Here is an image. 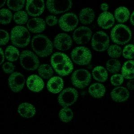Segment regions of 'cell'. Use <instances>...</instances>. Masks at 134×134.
<instances>
[{"label": "cell", "instance_id": "1", "mask_svg": "<svg viewBox=\"0 0 134 134\" xmlns=\"http://www.w3.org/2000/svg\"><path fill=\"white\" fill-rule=\"evenodd\" d=\"M31 45L33 50L41 57L50 55L53 50V45L51 41L47 36L39 35L32 40Z\"/></svg>", "mask_w": 134, "mask_h": 134}, {"label": "cell", "instance_id": "2", "mask_svg": "<svg viewBox=\"0 0 134 134\" xmlns=\"http://www.w3.org/2000/svg\"><path fill=\"white\" fill-rule=\"evenodd\" d=\"M10 40L13 45L19 48H24L29 43L31 35L25 27L18 26L11 30Z\"/></svg>", "mask_w": 134, "mask_h": 134}, {"label": "cell", "instance_id": "3", "mask_svg": "<svg viewBox=\"0 0 134 134\" xmlns=\"http://www.w3.org/2000/svg\"><path fill=\"white\" fill-rule=\"evenodd\" d=\"M131 31L127 26L124 24H118L113 29L111 37L116 44L123 45L127 44L131 38Z\"/></svg>", "mask_w": 134, "mask_h": 134}, {"label": "cell", "instance_id": "4", "mask_svg": "<svg viewBox=\"0 0 134 134\" xmlns=\"http://www.w3.org/2000/svg\"><path fill=\"white\" fill-rule=\"evenodd\" d=\"M72 60L76 64L80 66L89 64L92 59V55L88 48L83 46L74 48L71 53Z\"/></svg>", "mask_w": 134, "mask_h": 134}, {"label": "cell", "instance_id": "5", "mask_svg": "<svg viewBox=\"0 0 134 134\" xmlns=\"http://www.w3.org/2000/svg\"><path fill=\"white\" fill-rule=\"evenodd\" d=\"M92 76L90 72L81 69L75 70L72 75L71 82L74 86L79 88L87 87L90 83Z\"/></svg>", "mask_w": 134, "mask_h": 134}, {"label": "cell", "instance_id": "6", "mask_svg": "<svg viewBox=\"0 0 134 134\" xmlns=\"http://www.w3.org/2000/svg\"><path fill=\"white\" fill-rule=\"evenodd\" d=\"M20 63L24 68L28 70H36L40 65L37 57L29 50L22 52L20 57Z\"/></svg>", "mask_w": 134, "mask_h": 134}, {"label": "cell", "instance_id": "7", "mask_svg": "<svg viewBox=\"0 0 134 134\" xmlns=\"http://www.w3.org/2000/svg\"><path fill=\"white\" fill-rule=\"evenodd\" d=\"M47 9L52 13L59 14L68 11L72 5L71 1L49 0L46 3Z\"/></svg>", "mask_w": 134, "mask_h": 134}, {"label": "cell", "instance_id": "8", "mask_svg": "<svg viewBox=\"0 0 134 134\" xmlns=\"http://www.w3.org/2000/svg\"><path fill=\"white\" fill-rule=\"evenodd\" d=\"M109 44V36L102 31L94 34L92 40V48L97 51H104L107 49Z\"/></svg>", "mask_w": 134, "mask_h": 134}, {"label": "cell", "instance_id": "9", "mask_svg": "<svg viewBox=\"0 0 134 134\" xmlns=\"http://www.w3.org/2000/svg\"><path fill=\"white\" fill-rule=\"evenodd\" d=\"M79 94L74 88L68 87L61 92L58 97V103L63 107H67L74 104L78 99Z\"/></svg>", "mask_w": 134, "mask_h": 134}, {"label": "cell", "instance_id": "10", "mask_svg": "<svg viewBox=\"0 0 134 134\" xmlns=\"http://www.w3.org/2000/svg\"><path fill=\"white\" fill-rule=\"evenodd\" d=\"M79 23L78 18L72 13H69L61 16L58 21L60 27L64 31L73 30Z\"/></svg>", "mask_w": 134, "mask_h": 134}, {"label": "cell", "instance_id": "11", "mask_svg": "<svg viewBox=\"0 0 134 134\" xmlns=\"http://www.w3.org/2000/svg\"><path fill=\"white\" fill-rule=\"evenodd\" d=\"M92 31L87 27L82 26L75 30L73 35L74 40L78 44H86L89 42Z\"/></svg>", "mask_w": 134, "mask_h": 134}, {"label": "cell", "instance_id": "12", "mask_svg": "<svg viewBox=\"0 0 134 134\" xmlns=\"http://www.w3.org/2000/svg\"><path fill=\"white\" fill-rule=\"evenodd\" d=\"M44 6V2L43 0H28L27 1L26 10L29 15L36 17L43 13Z\"/></svg>", "mask_w": 134, "mask_h": 134}, {"label": "cell", "instance_id": "13", "mask_svg": "<svg viewBox=\"0 0 134 134\" xmlns=\"http://www.w3.org/2000/svg\"><path fill=\"white\" fill-rule=\"evenodd\" d=\"M8 81L11 90L14 92H19L24 87L25 83V77L20 73L15 72L10 75Z\"/></svg>", "mask_w": 134, "mask_h": 134}, {"label": "cell", "instance_id": "14", "mask_svg": "<svg viewBox=\"0 0 134 134\" xmlns=\"http://www.w3.org/2000/svg\"><path fill=\"white\" fill-rule=\"evenodd\" d=\"M53 44L57 49L64 51L68 50L71 48L72 41L68 35L66 33H60L55 38Z\"/></svg>", "mask_w": 134, "mask_h": 134}, {"label": "cell", "instance_id": "15", "mask_svg": "<svg viewBox=\"0 0 134 134\" xmlns=\"http://www.w3.org/2000/svg\"><path fill=\"white\" fill-rule=\"evenodd\" d=\"M53 68L57 73L61 76H64L70 74L73 70V65L69 58L61 61Z\"/></svg>", "mask_w": 134, "mask_h": 134}, {"label": "cell", "instance_id": "16", "mask_svg": "<svg viewBox=\"0 0 134 134\" xmlns=\"http://www.w3.org/2000/svg\"><path fill=\"white\" fill-rule=\"evenodd\" d=\"M27 87L30 90L35 92H40L44 88V84L41 78L36 75H31L27 81Z\"/></svg>", "mask_w": 134, "mask_h": 134}, {"label": "cell", "instance_id": "17", "mask_svg": "<svg viewBox=\"0 0 134 134\" xmlns=\"http://www.w3.org/2000/svg\"><path fill=\"white\" fill-rule=\"evenodd\" d=\"M27 26L30 31L33 33H41L45 30V22L44 19L34 18L28 21Z\"/></svg>", "mask_w": 134, "mask_h": 134}, {"label": "cell", "instance_id": "18", "mask_svg": "<svg viewBox=\"0 0 134 134\" xmlns=\"http://www.w3.org/2000/svg\"><path fill=\"white\" fill-rule=\"evenodd\" d=\"M99 26L104 29H107L112 27L114 24V16L110 13L104 12L99 16L97 20Z\"/></svg>", "mask_w": 134, "mask_h": 134}, {"label": "cell", "instance_id": "19", "mask_svg": "<svg viewBox=\"0 0 134 134\" xmlns=\"http://www.w3.org/2000/svg\"><path fill=\"white\" fill-rule=\"evenodd\" d=\"M64 87V82L60 77L51 78L47 83V88L53 93H58L62 90Z\"/></svg>", "mask_w": 134, "mask_h": 134}, {"label": "cell", "instance_id": "20", "mask_svg": "<svg viewBox=\"0 0 134 134\" xmlns=\"http://www.w3.org/2000/svg\"><path fill=\"white\" fill-rule=\"evenodd\" d=\"M113 100L116 102H121L126 100L129 97V92L125 87H119L115 88L111 92Z\"/></svg>", "mask_w": 134, "mask_h": 134}, {"label": "cell", "instance_id": "21", "mask_svg": "<svg viewBox=\"0 0 134 134\" xmlns=\"http://www.w3.org/2000/svg\"><path fill=\"white\" fill-rule=\"evenodd\" d=\"M18 112L22 117L29 119L35 115L36 109L32 104L28 103H22L19 106Z\"/></svg>", "mask_w": 134, "mask_h": 134}, {"label": "cell", "instance_id": "22", "mask_svg": "<svg viewBox=\"0 0 134 134\" xmlns=\"http://www.w3.org/2000/svg\"><path fill=\"white\" fill-rule=\"evenodd\" d=\"M80 20L83 24H89L93 22L95 18V13L90 8H85L80 13Z\"/></svg>", "mask_w": 134, "mask_h": 134}, {"label": "cell", "instance_id": "23", "mask_svg": "<svg viewBox=\"0 0 134 134\" xmlns=\"http://www.w3.org/2000/svg\"><path fill=\"white\" fill-rule=\"evenodd\" d=\"M134 62L133 60L127 61L122 67L121 72L124 78L132 80L134 78Z\"/></svg>", "mask_w": 134, "mask_h": 134}, {"label": "cell", "instance_id": "24", "mask_svg": "<svg viewBox=\"0 0 134 134\" xmlns=\"http://www.w3.org/2000/svg\"><path fill=\"white\" fill-rule=\"evenodd\" d=\"M88 92L92 97L99 98L104 96L105 88L103 84L95 83L89 87Z\"/></svg>", "mask_w": 134, "mask_h": 134}, {"label": "cell", "instance_id": "25", "mask_svg": "<svg viewBox=\"0 0 134 134\" xmlns=\"http://www.w3.org/2000/svg\"><path fill=\"white\" fill-rule=\"evenodd\" d=\"M114 15L118 22L122 23L128 20L130 14L127 8L124 6H121L116 9Z\"/></svg>", "mask_w": 134, "mask_h": 134}, {"label": "cell", "instance_id": "26", "mask_svg": "<svg viewBox=\"0 0 134 134\" xmlns=\"http://www.w3.org/2000/svg\"><path fill=\"white\" fill-rule=\"evenodd\" d=\"M92 76L97 81L104 82L107 80L108 75L106 69L102 66H97L92 70Z\"/></svg>", "mask_w": 134, "mask_h": 134}, {"label": "cell", "instance_id": "27", "mask_svg": "<svg viewBox=\"0 0 134 134\" xmlns=\"http://www.w3.org/2000/svg\"><path fill=\"white\" fill-rule=\"evenodd\" d=\"M19 55V52L17 48L13 46H8L5 50V56L8 61H17Z\"/></svg>", "mask_w": 134, "mask_h": 134}, {"label": "cell", "instance_id": "28", "mask_svg": "<svg viewBox=\"0 0 134 134\" xmlns=\"http://www.w3.org/2000/svg\"><path fill=\"white\" fill-rule=\"evenodd\" d=\"M40 76L44 79H48L53 76L54 73L52 67L48 64H42L40 66L38 69Z\"/></svg>", "mask_w": 134, "mask_h": 134}, {"label": "cell", "instance_id": "29", "mask_svg": "<svg viewBox=\"0 0 134 134\" xmlns=\"http://www.w3.org/2000/svg\"><path fill=\"white\" fill-rule=\"evenodd\" d=\"M60 119L64 122H70L73 118V113L70 108L65 107L61 109L59 113Z\"/></svg>", "mask_w": 134, "mask_h": 134}, {"label": "cell", "instance_id": "30", "mask_svg": "<svg viewBox=\"0 0 134 134\" xmlns=\"http://www.w3.org/2000/svg\"><path fill=\"white\" fill-rule=\"evenodd\" d=\"M106 67L108 71L112 73H116L120 70L121 65L117 60L111 59L106 63Z\"/></svg>", "mask_w": 134, "mask_h": 134}, {"label": "cell", "instance_id": "31", "mask_svg": "<svg viewBox=\"0 0 134 134\" xmlns=\"http://www.w3.org/2000/svg\"><path fill=\"white\" fill-rule=\"evenodd\" d=\"M0 22L3 25H6L11 22L13 15L11 11L6 9H2L0 10Z\"/></svg>", "mask_w": 134, "mask_h": 134}, {"label": "cell", "instance_id": "32", "mask_svg": "<svg viewBox=\"0 0 134 134\" xmlns=\"http://www.w3.org/2000/svg\"><path fill=\"white\" fill-rule=\"evenodd\" d=\"M28 16L27 13L24 11H19L15 13L14 20L16 23L19 25L26 24L28 20Z\"/></svg>", "mask_w": 134, "mask_h": 134}, {"label": "cell", "instance_id": "33", "mask_svg": "<svg viewBox=\"0 0 134 134\" xmlns=\"http://www.w3.org/2000/svg\"><path fill=\"white\" fill-rule=\"evenodd\" d=\"M25 2V0H9L7 6L14 11H19L24 8Z\"/></svg>", "mask_w": 134, "mask_h": 134}, {"label": "cell", "instance_id": "34", "mask_svg": "<svg viewBox=\"0 0 134 134\" xmlns=\"http://www.w3.org/2000/svg\"><path fill=\"white\" fill-rule=\"evenodd\" d=\"M122 48L117 45H111L108 48V53L109 56L113 58L120 57L122 53Z\"/></svg>", "mask_w": 134, "mask_h": 134}, {"label": "cell", "instance_id": "35", "mask_svg": "<svg viewBox=\"0 0 134 134\" xmlns=\"http://www.w3.org/2000/svg\"><path fill=\"white\" fill-rule=\"evenodd\" d=\"M134 46L132 44L126 45L123 50V56L127 59H132L134 57Z\"/></svg>", "mask_w": 134, "mask_h": 134}, {"label": "cell", "instance_id": "36", "mask_svg": "<svg viewBox=\"0 0 134 134\" xmlns=\"http://www.w3.org/2000/svg\"><path fill=\"white\" fill-rule=\"evenodd\" d=\"M124 77L122 75L118 74L113 75L111 78V82L114 86H119L123 83Z\"/></svg>", "mask_w": 134, "mask_h": 134}, {"label": "cell", "instance_id": "37", "mask_svg": "<svg viewBox=\"0 0 134 134\" xmlns=\"http://www.w3.org/2000/svg\"><path fill=\"white\" fill-rule=\"evenodd\" d=\"M1 45H5L9 40V33L5 30H1Z\"/></svg>", "mask_w": 134, "mask_h": 134}, {"label": "cell", "instance_id": "38", "mask_svg": "<svg viewBox=\"0 0 134 134\" xmlns=\"http://www.w3.org/2000/svg\"><path fill=\"white\" fill-rule=\"evenodd\" d=\"M15 68V66L14 64L9 62H6L3 64L2 69L6 73L9 74L13 73Z\"/></svg>", "mask_w": 134, "mask_h": 134}, {"label": "cell", "instance_id": "39", "mask_svg": "<svg viewBox=\"0 0 134 134\" xmlns=\"http://www.w3.org/2000/svg\"><path fill=\"white\" fill-rule=\"evenodd\" d=\"M46 22L48 25L53 26L58 24V19L55 16L53 15L48 16L46 19Z\"/></svg>", "mask_w": 134, "mask_h": 134}, {"label": "cell", "instance_id": "40", "mask_svg": "<svg viewBox=\"0 0 134 134\" xmlns=\"http://www.w3.org/2000/svg\"><path fill=\"white\" fill-rule=\"evenodd\" d=\"M0 56H1V63L0 65H2V64L3 63V62H4V59H5V56H4V53L3 52L2 48H1L0 50Z\"/></svg>", "mask_w": 134, "mask_h": 134}, {"label": "cell", "instance_id": "41", "mask_svg": "<svg viewBox=\"0 0 134 134\" xmlns=\"http://www.w3.org/2000/svg\"><path fill=\"white\" fill-rule=\"evenodd\" d=\"M100 9H101L102 10H103L104 12H106L109 9V5L106 3H103V4H101V6H100Z\"/></svg>", "mask_w": 134, "mask_h": 134}, {"label": "cell", "instance_id": "42", "mask_svg": "<svg viewBox=\"0 0 134 134\" xmlns=\"http://www.w3.org/2000/svg\"><path fill=\"white\" fill-rule=\"evenodd\" d=\"M134 80H131L127 83V87L130 90H134Z\"/></svg>", "mask_w": 134, "mask_h": 134}, {"label": "cell", "instance_id": "43", "mask_svg": "<svg viewBox=\"0 0 134 134\" xmlns=\"http://www.w3.org/2000/svg\"><path fill=\"white\" fill-rule=\"evenodd\" d=\"M131 22L132 25H134V12H133L131 17Z\"/></svg>", "mask_w": 134, "mask_h": 134}, {"label": "cell", "instance_id": "44", "mask_svg": "<svg viewBox=\"0 0 134 134\" xmlns=\"http://www.w3.org/2000/svg\"><path fill=\"white\" fill-rule=\"evenodd\" d=\"M5 2H6L5 1H2V0H1V1H0V4H1L0 7H2L4 5H5Z\"/></svg>", "mask_w": 134, "mask_h": 134}]
</instances>
